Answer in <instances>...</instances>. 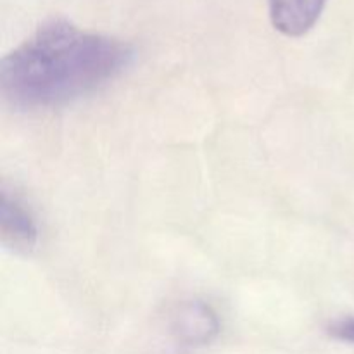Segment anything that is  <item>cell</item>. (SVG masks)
Masks as SVG:
<instances>
[{
	"label": "cell",
	"mask_w": 354,
	"mask_h": 354,
	"mask_svg": "<svg viewBox=\"0 0 354 354\" xmlns=\"http://www.w3.org/2000/svg\"><path fill=\"white\" fill-rule=\"evenodd\" d=\"M0 235L6 248L14 252L28 254L38 244V223L35 214L16 192L7 185L2 187V206H0Z\"/></svg>",
	"instance_id": "cell-2"
},
{
	"label": "cell",
	"mask_w": 354,
	"mask_h": 354,
	"mask_svg": "<svg viewBox=\"0 0 354 354\" xmlns=\"http://www.w3.org/2000/svg\"><path fill=\"white\" fill-rule=\"evenodd\" d=\"M327 332L330 337L337 339V341L354 344V318H341V320L332 322Z\"/></svg>",
	"instance_id": "cell-5"
},
{
	"label": "cell",
	"mask_w": 354,
	"mask_h": 354,
	"mask_svg": "<svg viewBox=\"0 0 354 354\" xmlns=\"http://www.w3.org/2000/svg\"><path fill=\"white\" fill-rule=\"evenodd\" d=\"M328 0H266L273 28L290 38L313 30Z\"/></svg>",
	"instance_id": "cell-4"
},
{
	"label": "cell",
	"mask_w": 354,
	"mask_h": 354,
	"mask_svg": "<svg viewBox=\"0 0 354 354\" xmlns=\"http://www.w3.org/2000/svg\"><path fill=\"white\" fill-rule=\"evenodd\" d=\"M133 57V47L120 38L50 19L2 59L0 88L17 109H50L99 90Z\"/></svg>",
	"instance_id": "cell-1"
},
{
	"label": "cell",
	"mask_w": 354,
	"mask_h": 354,
	"mask_svg": "<svg viewBox=\"0 0 354 354\" xmlns=\"http://www.w3.org/2000/svg\"><path fill=\"white\" fill-rule=\"evenodd\" d=\"M171 328L187 344H206L220 330V320L213 308L204 301H185L171 315Z\"/></svg>",
	"instance_id": "cell-3"
}]
</instances>
